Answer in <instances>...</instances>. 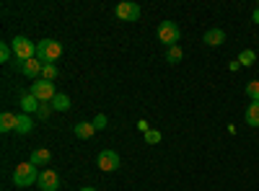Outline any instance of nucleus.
<instances>
[{"instance_id": "1", "label": "nucleus", "mask_w": 259, "mask_h": 191, "mask_svg": "<svg viewBox=\"0 0 259 191\" xmlns=\"http://www.w3.org/2000/svg\"><path fill=\"white\" fill-rule=\"evenodd\" d=\"M39 181V173H36V165L34 163H21L16 165V171H13V183L18 188H26V186H34Z\"/></svg>"}, {"instance_id": "2", "label": "nucleus", "mask_w": 259, "mask_h": 191, "mask_svg": "<svg viewBox=\"0 0 259 191\" xmlns=\"http://www.w3.org/2000/svg\"><path fill=\"white\" fill-rule=\"evenodd\" d=\"M36 57L41 62H57L62 57V44L55 39H41L36 44Z\"/></svg>"}, {"instance_id": "3", "label": "nucleus", "mask_w": 259, "mask_h": 191, "mask_svg": "<svg viewBox=\"0 0 259 191\" xmlns=\"http://www.w3.org/2000/svg\"><path fill=\"white\" fill-rule=\"evenodd\" d=\"M11 49H13L16 59H21V62L36 57V44H34L31 39H26V36H16V39L11 41Z\"/></svg>"}, {"instance_id": "4", "label": "nucleus", "mask_w": 259, "mask_h": 191, "mask_svg": "<svg viewBox=\"0 0 259 191\" xmlns=\"http://www.w3.org/2000/svg\"><path fill=\"white\" fill-rule=\"evenodd\" d=\"M179 39H182V31L174 21H161V26H158V41L161 44H166L171 49V47H177Z\"/></svg>"}, {"instance_id": "5", "label": "nucleus", "mask_w": 259, "mask_h": 191, "mask_svg": "<svg viewBox=\"0 0 259 191\" xmlns=\"http://www.w3.org/2000/svg\"><path fill=\"white\" fill-rule=\"evenodd\" d=\"M29 93L34 96V98H39V103L41 101H52L57 93H55V83H50V80H36V83H31V88H29Z\"/></svg>"}, {"instance_id": "6", "label": "nucleus", "mask_w": 259, "mask_h": 191, "mask_svg": "<svg viewBox=\"0 0 259 191\" xmlns=\"http://www.w3.org/2000/svg\"><path fill=\"white\" fill-rule=\"evenodd\" d=\"M96 165H99V171L112 173V171H117V168H119V155L114 150H101L99 158H96Z\"/></svg>"}, {"instance_id": "7", "label": "nucleus", "mask_w": 259, "mask_h": 191, "mask_svg": "<svg viewBox=\"0 0 259 191\" xmlns=\"http://www.w3.org/2000/svg\"><path fill=\"white\" fill-rule=\"evenodd\" d=\"M114 13H117L119 21H138L140 18V6L133 3V0H124V3H119L114 8Z\"/></svg>"}, {"instance_id": "8", "label": "nucleus", "mask_w": 259, "mask_h": 191, "mask_svg": "<svg viewBox=\"0 0 259 191\" xmlns=\"http://www.w3.org/2000/svg\"><path fill=\"white\" fill-rule=\"evenodd\" d=\"M36 186H39L41 191H57V188H60V176L52 171V168H45V171L39 173Z\"/></svg>"}, {"instance_id": "9", "label": "nucleus", "mask_w": 259, "mask_h": 191, "mask_svg": "<svg viewBox=\"0 0 259 191\" xmlns=\"http://www.w3.org/2000/svg\"><path fill=\"white\" fill-rule=\"evenodd\" d=\"M18 70L24 73L26 78H41V70H45V62H41L39 57H31V59H26V62H18Z\"/></svg>"}, {"instance_id": "10", "label": "nucleus", "mask_w": 259, "mask_h": 191, "mask_svg": "<svg viewBox=\"0 0 259 191\" xmlns=\"http://www.w3.org/2000/svg\"><path fill=\"white\" fill-rule=\"evenodd\" d=\"M50 160H52V153L47 150V147H36V150L31 153L29 163H34V165H50Z\"/></svg>"}, {"instance_id": "11", "label": "nucleus", "mask_w": 259, "mask_h": 191, "mask_svg": "<svg viewBox=\"0 0 259 191\" xmlns=\"http://www.w3.org/2000/svg\"><path fill=\"white\" fill-rule=\"evenodd\" d=\"M31 130H34L31 116H29V114H18V116H16V132H18V135H29Z\"/></svg>"}, {"instance_id": "12", "label": "nucleus", "mask_w": 259, "mask_h": 191, "mask_svg": "<svg viewBox=\"0 0 259 191\" xmlns=\"http://www.w3.org/2000/svg\"><path fill=\"white\" fill-rule=\"evenodd\" d=\"M223 41H226V31L223 29H210L205 34V44L207 47H218V44H223Z\"/></svg>"}, {"instance_id": "13", "label": "nucleus", "mask_w": 259, "mask_h": 191, "mask_svg": "<svg viewBox=\"0 0 259 191\" xmlns=\"http://www.w3.org/2000/svg\"><path fill=\"white\" fill-rule=\"evenodd\" d=\"M94 132H96L94 121H78V124H75V137H80V140L94 137Z\"/></svg>"}, {"instance_id": "14", "label": "nucleus", "mask_w": 259, "mask_h": 191, "mask_svg": "<svg viewBox=\"0 0 259 191\" xmlns=\"http://www.w3.org/2000/svg\"><path fill=\"white\" fill-rule=\"evenodd\" d=\"M21 109H24V114H31V111H39L41 109V103H39V98H34L31 93H26L24 98H21Z\"/></svg>"}, {"instance_id": "15", "label": "nucleus", "mask_w": 259, "mask_h": 191, "mask_svg": "<svg viewBox=\"0 0 259 191\" xmlns=\"http://www.w3.org/2000/svg\"><path fill=\"white\" fill-rule=\"evenodd\" d=\"M50 106L55 111H70V98L65 96V93H57L52 101H50Z\"/></svg>"}, {"instance_id": "16", "label": "nucleus", "mask_w": 259, "mask_h": 191, "mask_svg": "<svg viewBox=\"0 0 259 191\" xmlns=\"http://www.w3.org/2000/svg\"><path fill=\"white\" fill-rule=\"evenodd\" d=\"M11 130H16V114L3 111L0 114V132H11Z\"/></svg>"}, {"instance_id": "17", "label": "nucleus", "mask_w": 259, "mask_h": 191, "mask_svg": "<svg viewBox=\"0 0 259 191\" xmlns=\"http://www.w3.org/2000/svg\"><path fill=\"white\" fill-rule=\"evenodd\" d=\"M246 124L249 126H259V103H249L246 106Z\"/></svg>"}, {"instance_id": "18", "label": "nucleus", "mask_w": 259, "mask_h": 191, "mask_svg": "<svg viewBox=\"0 0 259 191\" xmlns=\"http://www.w3.org/2000/svg\"><path fill=\"white\" fill-rule=\"evenodd\" d=\"M256 62V52L254 49H244L241 54H239V65H244V68H251Z\"/></svg>"}, {"instance_id": "19", "label": "nucleus", "mask_w": 259, "mask_h": 191, "mask_svg": "<svg viewBox=\"0 0 259 191\" xmlns=\"http://www.w3.org/2000/svg\"><path fill=\"white\" fill-rule=\"evenodd\" d=\"M244 91H246V96L251 98V103H259V80H249Z\"/></svg>"}, {"instance_id": "20", "label": "nucleus", "mask_w": 259, "mask_h": 191, "mask_svg": "<svg viewBox=\"0 0 259 191\" xmlns=\"http://www.w3.org/2000/svg\"><path fill=\"white\" fill-rule=\"evenodd\" d=\"M55 78H57V65H55V62H45V70H41V80L55 83Z\"/></svg>"}, {"instance_id": "21", "label": "nucleus", "mask_w": 259, "mask_h": 191, "mask_svg": "<svg viewBox=\"0 0 259 191\" xmlns=\"http://www.w3.org/2000/svg\"><path fill=\"white\" fill-rule=\"evenodd\" d=\"M179 59H182V49H179V47H171L168 54H166V62H171V65H174V62H179Z\"/></svg>"}, {"instance_id": "22", "label": "nucleus", "mask_w": 259, "mask_h": 191, "mask_svg": "<svg viewBox=\"0 0 259 191\" xmlns=\"http://www.w3.org/2000/svg\"><path fill=\"white\" fill-rule=\"evenodd\" d=\"M145 142H148V145L161 142V132H158V130H148V132H145Z\"/></svg>"}, {"instance_id": "23", "label": "nucleus", "mask_w": 259, "mask_h": 191, "mask_svg": "<svg viewBox=\"0 0 259 191\" xmlns=\"http://www.w3.org/2000/svg\"><path fill=\"white\" fill-rule=\"evenodd\" d=\"M11 54H13L11 44H0V62H8V59H11Z\"/></svg>"}, {"instance_id": "24", "label": "nucleus", "mask_w": 259, "mask_h": 191, "mask_svg": "<svg viewBox=\"0 0 259 191\" xmlns=\"http://www.w3.org/2000/svg\"><path fill=\"white\" fill-rule=\"evenodd\" d=\"M94 126L96 130H106V114H96L94 116Z\"/></svg>"}, {"instance_id": "25", "label": "nucleus", "mask_w": 259, "mask_h": 191, "mask_svg": "<svg viewBox=\"0 0 259 191\" xmlns=\"http://www.w3.org/2000/svg\"><path fill=\"white\" fill-rule=\"evenodd\" d=\"M138 130H140V132L145 135V132L150 130V126H148V121H143V119H140V121H138Z\"/></svg>"}, {"instance_id": "26", "label": "nucleus", "mask_w": 259, "mask_h": 191, "mask_svg": "<svg viewBox=\"0 0 259 191\" xmlns=\"http://www.w3.org/2000/svg\"><path fill=\"white\" fill-rule=\"evenodd\" d=\"M80 191H96V188H80Z\"/></svg>"}]
</instances>
